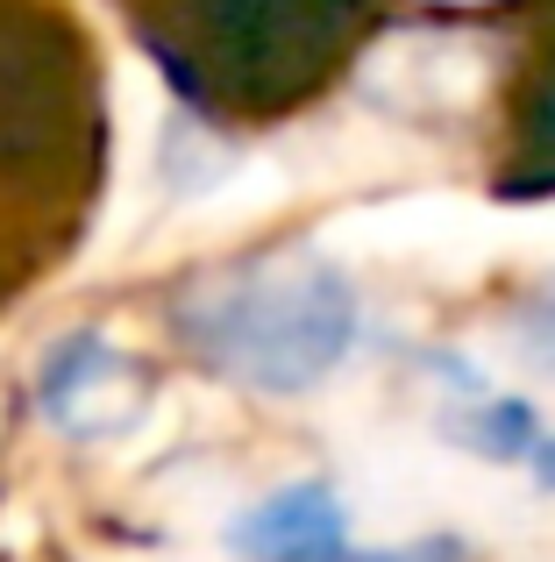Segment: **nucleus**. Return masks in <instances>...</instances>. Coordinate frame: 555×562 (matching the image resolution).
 Masks as SVG:
<instances>
[{
	"mask_svg": "<svg viewBox=\"0 0 555 562\" xmlns=\"http://www.w3.org/2000/svg\"><path fill=\"white\" fill-rule=\"evenodd\" d=\"M520 342H528L534 363H555V285L542 306H528V321H520Z\"/></svg>",
	"mask_w": 555,
	"mask_h": 562,
	"instance_id": "obj_4",
	"label": "nucleus"
},
{
	"mask_svg": "<svg viewBox=\"0 0 555 562\" xmlns=\"http://www.w3.org/2000/svg\"><path fill=\"white\" fill-rule=\"evenodd\" d=\"M534 477H542L548 492H555V441H542V449H534Z\"/></svg>",
	"mask_w": 555,
	"mask_h": 562,
	"instance_id": "obj_5",
	"label": "nucleus"
},
{
	"mask_svg": "<svg viewBox=\"0 0 555 562\" xmlns=\"http://www.w3.org/2000/svg\"><path fill=\"white\" fill-rule=\"evenodd\" d=\"M179 328L214 371L250 392H314L356 349V292L335 263H257L179 306Z\"/></svg>",
	"mask_w": 555,
	"mask_h": 562,
	"instance_id": "obj_1",
	"label": "nucleus"
},
{
	"mask_svg": "<svg viewBox=\"0 0 555 562\" xmlns=\"http://www.w3.org/2000/svg\"><path fill=\"white\" fill-rule=\"evenodd\" d=\"M242 562H349V513L328 484H285L236 520Z\"/></svg>",
	"mask_w": 555,
	"mask_h": 562,
	"instance_id": "obj_3",
	"label": "nucleus"
},
{
	"mask_svg": "<svg viewBox=\"0 0 555 562\" xmlns=\"http://www.w3.org/2000/svg\"><path fill=\"white\" fill-rule=\"evenodd\" d=\"M36 398H43V413H50L71 441H114V435H128V427L143 420L150 384H143V371L114 342L71 335V342H57L50 357H43Z\"/></svg>",
	"mask_w": 555,
	"mask_h": 562,
	"instance_id": "obj_2",
	"label": "nucleus"
}]
</instances>
